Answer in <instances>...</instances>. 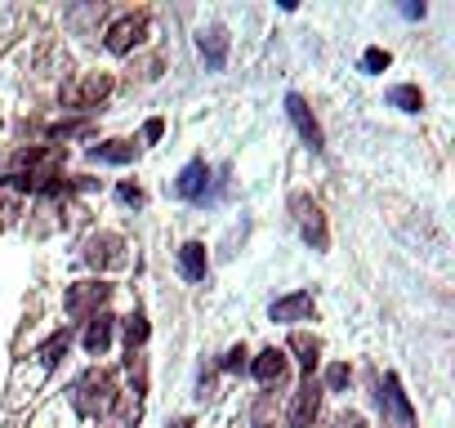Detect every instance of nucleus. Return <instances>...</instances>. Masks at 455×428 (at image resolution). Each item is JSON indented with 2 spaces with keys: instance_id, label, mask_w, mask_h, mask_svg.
Instances as JSON below:
<instances>
[{
  "instance_id": "f257e3e1",
  "label": "nucleus",
  "mask_w": 455,
  "mask_h": 428,
  "mask_svg": "<svg viewBox=\"0 0 455 428\" xmlns=\"http://www.w3.org/2000/svg\"><path fill=\"white\" fill-rule=\"evenodd\" d=\"M68 401H72V410H76L81 419H108V415L116 410V401H121V384H116L112 370L90 366V370H81V375L72 379Z\"/></svg>"
},
{
  "instance_id": "f03ea898",
  "label": "nucleus",
  "mask_w": 455,
  "mask_h": 428,
  "mask_svg": "<svg viewBox=\"0 0 455 428\" xmlns=\"http://www.w3.org/2000/svg\"><path fill=\"white\" fill-rule=\"evenodd\" d=\"M112 281H103V277H94V281H76V286H68V295H63V313L72 317V321H90V317H99L103 308H108V299H112Z\"/></svg>"
},
{
  "instance_id": "7ed1b4c3",
  "label": "nucleus",
  "mask_w": 455,
  "mask_h": 428,
  "mask_svg": "<svg viewBox=\"0 0 455 428\" xmlns=\"http://www.w3.org/2000/svg\"><path fill=\"white\" fill-rule=\"evenodd\" d=\"M148 32H152V23H148V14H121V19H112L108 23V32H103V50L108 54H134L143 41H148Z\"/></svg>"
},
{
  "instance_id": "20e7f679",
  "label": "nucleus",
  "mask_w": 455,
  "mask_h": 428,
  "mask_svg": "<svg viewBox=\"0 0 455 428\" xmlns=\"http://www.w3.org/2000/svg\"><path fill=\"white\" fill-rule=\"evenodd\" d=\"M81 259L94 268V273H108V268H125V237L121 233H90L85 237V250H81Z\"/></svg>"
},
{
  "instance_id": "39448f33",
  "label": "nucleus",
  "mask_w": 455,
  "mask_h": 428,
  "mask_svg": "<svg viewBox=\"0 0 455 428\" xmlns=\"http://www.w3.org/2000/svg\"><path fill=\"white\" fill-rule=\"evenodd\" d=\"M108 94H112V76H108V72H85L76 85L63 90V107H72V112H94Z\"/></svg>"
},
{
  "instance_id": "423d86ee",
  "label": "nucleus",
  "mask_w": 455,
  "mask_h": 428,
  "mask_svg": "<svg viewBox=\"0 0 455 428\" xmlns=\"http://www.w3.org/2000/svg\"><path fill=\"white\" fill-rule=\"evenodd\" d=\"M291 210H295V224H299L304 242H308L313 250H326V246H331V233H326V219H322V205H317L313 196L295 192V196H291Z\"/></svg>"
},
{
  "instance_id": "0eeeda50",
  "label": "nucleus",
  "mask_w": 455,
  "mask_h": 428,
  "mask_svg": "<svg viewBox=\"0 0 455 428\" xmlns=\"http://www.w3.org/2000/svg\"><path fill=\"white\" fill-rule=\"evenodd\" d=\"M210 165L196 156V161H188L179 174H174V183H170V192L179 196V201H192V205H210Z\"/></svg>"
},
{
  "instance_id": "6e6552de",
  "label": "nucleus",
  "mask_w": 455,
  "mask_h": 428,
  "mask_svg": "<svg viewBox=\"0 0 455 428\" xmlns=\"http://www.w3.org/2000/svg\"><path fill=\"white\" fill-rule=\"evenodd\" d=\"M322 384L308 375L299 388H295V397H291V406H286V428H313L317 424V415H322Z\"/></svg>"
},
{
  "instance_id": "1a4fd4ad",
  "label": "nucleus",
  "mask_w": 455,
  "mask_h": 428,
  "mask_svg": "<svg viewBox=\"0 0 455 428\" xmlns=\"http://www.w3.org/2000/svg\"><path fill=\"white\" fill-rule=\"evenodd\" d=\"M251 375H255V384H259L264 392L286 388V384H291V353H286V348H264V353L251 361Z\"/></svg>"
},
{
  "instance_id": "9d476101",
  "label": "nucleus",
  "mask_w": 455,
  "mask_h": 428,
  "mask_svg": "<svg viewBox=\"0 0 455 428\" xmlns=\"http://www.w3.org/2000/svg\"><path fill=\"white\" fill-rule=\"evenodd\" d=\"M313 313H317V299H313L308 290H291V295H282V299H273V304H268V317H273V321H282V326L313 321Z\"/></svg>"
},
{
  "instance_id": "9b49d317",
  "label": "nucleus",
  "mask_w": 455,
  "mask_h": 428,
  "mask_svg": "<svg viewBox=\"0 0 455 428\" xmlns=\"http://www.w3.org/2000/svg\"><path fill=\"white\" fill-rule=\"evenodd\" d=\"M286 116L295 121V130H299V139L313 147V152H326V139H322V125H317V116L308 112V103L299 99V94H286Z\"/></svg>"
},
{
  "instance_id": "f8f14e48",
  "label": "nucleus",
  "mask_w": 455,
  "mask_h": 428,
  "mask_svg": "<svg viewBox=\"0 0 455 428\" xmlns=\"http://www.w3.org/2000/svg\"><path fill=\"white\" fill-rule=\"evenodd\" d=\"M116 317L112 313H99V317H90L85 321V330H81V348L90 353V357H103L108 348H112V339H116Z\"/></svg>"
},
{
  "instance_id": "ddd939ff",
  "label": "nucleus",
  "mask_w": 455,
  "mask_h": 428,
  "mask_svg": "<svg viewBox=\"0 0 455 428\" xmlns=\"http://www.w3.org/2000/svg\"><path fill=\"white\" fill-rule=\"evenodd\" d=\"M174 264H179V277L183 281H205V273H210V255H205V242H183L179 246V255H174Z\"/></svg>"
},
{
  "instance_id": "4468645a",
  "label": "nucleus",
  "mask_w": 455,
  "mask_h": 428,
  "mask_svg": "<svg viewBox=\"0 0 455 428\" xmlns=\"http://www.w3.org/2000/svg\"><path fill=\"white\" fill-rule=\"evenodd\" d=\"M379 406L393 410V415L402 419V428H415V406H411V397L402 392V379H397V375H384V384H379Z\"/></svg>"
},
{
  "instance_id": "2eb2a0df",
  "label": "nucleus",
  "mask_w": 455,
  "mask_h": 428,
  "mask_svg": "<svg viewBox=\"0 0 455 428\" xmlns=\"http://www.w3.org/2000/svg\"><path fill=\"white\" fill-rule=\"evenodd\" d=\"M85 156L94 165H130V161H139V143L134 139H108V143H94Z\"/></svg>"
},
{
  "instance_id": "dca6fc26",
  "label": "nucleus",
  "mask_w": 455,
  "mask_h": 428,
  "mask_svg": "<svg viewBox=\"0 0 455 428\" xmlns=\"http://www.w3.org/2000/svg\"><path fill=\"white\" fill-rule=\"evenodd\" d=\"M228 32L223 28H205L201 36H196V50H201V59H205V67L210 72H223V63H228Z\"/></svg>"
},
{
  "instance_id": "f3484780",
  "label": "nucleus",
  "mask_w": 455,
  "mask_h": 428,
  "mask_svg": "<svg viewBox=\"0 0 455 428\" xmlns=\"http://www.w3.org/2000/svg\"><path fill=\"white\" fill-rule=\"evenodd\" d=\"M286 353H295V361L313 375V370H317V361H322V339H317V335H308V330H295Z\"/></svg>"
},
{
  "instance_id": "a211bd4d",
  "label": "nucleus",
  "mask_w": 455,
  "mask_h": 428,
  "mask_svg": "<svg viewBox=\"0 0 455 428\" xmlns=\"http://www.w3.org/2000/svg\"><path fill=\"white\" fill-rule=\"evenodd\" d=\"M68 348H72V330L63 326V330H54V335L36 348V357H41V366H45V370H54V366L68 357Z\"/></svg>"
},
{
  "instance_id": "6ab92c4d",
  "label": "nucleus",
  "mask_w": 455,
  "mask_h": 428,
  "mask_svg": "<svg viewBox=\"0 0 455 428\" xmlns=\"http://www.w3.org/2000/svg\"><path fill=\"white\" fill-rule=\"evenodd\" d=\"M121 330H125V353H143V344H148V335H152V326H148V313H130L125 321H121Z\"/></svg>"
},
{
  "instance_id": "aec40b11",
  "label": "nucleus",
  "mask_w": 455,
  "mask_h": 428,
  "mask_svg": "<svg viewBox=\"0 0 455 428\" xmlns=\"http://www.w3.org/2000/svg\"><path fill=\"white\" fill-rule=\"evenodd\" d=\"M384 103L397 107V112H419V107H424V94H419L415 85H388Z\"/></svg>"
},
{
  "instance_id": "412c9836",
  "label": "nucleus",
  "mask_w": 455,
  "mask_h": 428,
  "mask_svg": "<svg viewBox=\"0 0 455 428\" xmlns=\"http://www.w3.org/2000/svg\"><path fill=\"white\" fill-rule=\"evenodd\" d=\"M348 384H353V366H348V361L326 366V384H322V392H348Z\"/></svg>"
},
{
  "instance_id": "4be33fe9",
  "label": "nucleus",
  "mask_w": 455,
  "mask_h": 428,
  "mask_svg": "<svg viewBox=\"0 0 455 428\" xmlns=\"http://www.w3.org/2000/svg\"><path fill=\"white\" fill-rule=\"evenodd\" d=\"M246 357H251V353H246V344H233V348H228V353H223V361H219V370H223V375H242V370L251 366Z\"/></svg>"
},
{
  "instance_id": "5701e85b",
  "label": "nucleus",
  "mask_w": 455,
  "mask_h": 428,
  "mask_svg": "<svg viewBox=\"0 0 455 428\" xmlns=\"http://www.w3.org/2000/svg\"><path fill=\"white\" fill-rule=\"evenodd\" d=\"M388 63H393V54H388V50H366V54H362V72H371V76L388 72Z\"/></svg>"
},
{
  "instance_id": "b1692460",
  "label": "nucleus",
  "mask_w": 455,
  "mask_h": 428,
  "mask_svg": "<svg viewBox=\"0 0 455 428\" xmlns=\"http://www.w3.org/2000/svg\"><path fill=\"white\" fill-rule=\"evenodd\" d=\"M116 201H121V205H130V210H143V201H148V196H143V187H139V183H121V187H116Z\"/></svg>"
},
{
  "instance_id": "393cba45",
  "label": "nucleus",
  "mask_w": 455,
  "mask_h": 428,
  "mask_svg": "<svg viewBox=\"0 0 455 428\" xmlns=\"http://www.w3.org/2000/svg\"><path fill=\"white\" fill-rule=\"evenodd\" d=\"M165 134V121L161 116H152V121H143V143H156Z\"/></svg>"
},
{
  "instance_id": "a878e982",
  "label": "nucleus",
  "mask_w": 455,
  "mask_h": 428,
  "mask_svg": "<svg viewBox=\"0 0 455 428\" xmlns=\"http://www.w3.org/2000/svg\"><path fill=\"white\" fill-rule=\"evenodd\" d=\"M335 424H339V428H366V419H362L357 410H344V415H339Z\"/></svg>"
},
{
  "instance_id": "bb28decb",
  "label": "nucleus",
  "mask_w": 455,
  "mask_h": 428,
  "mask_svg": "<svg viewBox=\"0 0 455 428\" xmlns=\"http://www.w3.org/2000/svg\"><path fill=\"white\" fill-rule=\"evenodd\" d=\"M165 428H192V419H170Z\"/></svg>"
}]
</instances>
